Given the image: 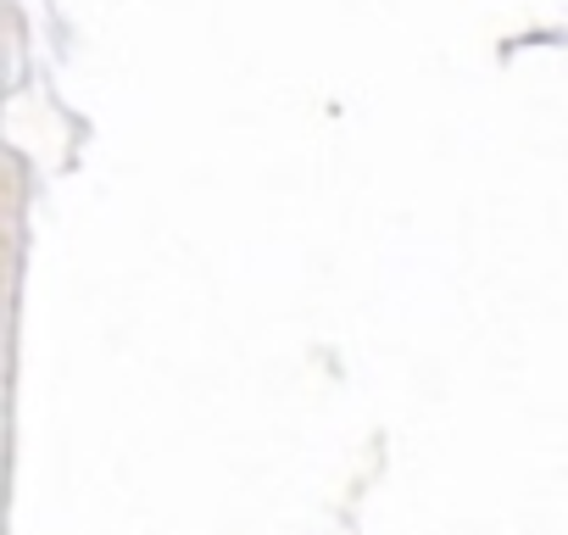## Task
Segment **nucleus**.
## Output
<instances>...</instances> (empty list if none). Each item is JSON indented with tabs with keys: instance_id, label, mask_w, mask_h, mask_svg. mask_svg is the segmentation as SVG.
<instances>
[]
</instances>
